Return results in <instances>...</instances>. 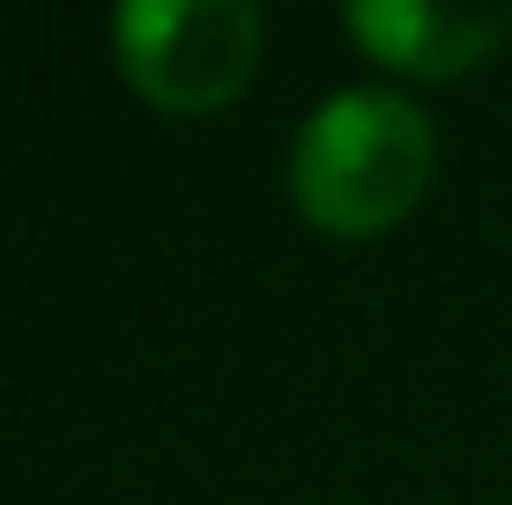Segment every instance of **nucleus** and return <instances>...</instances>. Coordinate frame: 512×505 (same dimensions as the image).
<instances>
[{
	"label": "nucleus",
	"mask_w": 512,
	"mask_h": 505,
	"mask_svg": "<svg viewBox=\"0 0 512 505\" xmlns=\"http://www.w3.org/2000/svg\"><path fill=\"white\" fill-rule=\"evenodd\" d=\"M438 164V127L416 97L364 82L312 104L290 149L297 216L327 238H379L423 201Z\"/></svg>",
	"instance_id": "1"
},
{
	"label": "nucleus",
	"mask_w": 512,
	"mask_h": 505,
	"mask_svg": "<svg viewBox=\"0 0 512 505\" xmlns=\"http://www.w3.org/2000/svg\"><path fill=\"white\" fill-rule=\"evenodd\" d=\"M260 45L268 23L253 0H127L112 15V60L127 90L171 119H201L245 97Z\"/></svg>",
	"instance_id": "2"
},
{
	"label": "nucleus",
	"mask_w": 512,
	"mask_h": 505,
	"mask_svg": "<svg viewBox=\"0 0 512 505\" xmlns=\"http://www.w3.org/2000/svg\"><path fill=\"white\" fill-rule=\"evenodd\" d=\"M342 23L379 67L416 82L475 75L512 38V8H475V0H357Z\"/></svg>",
	"instance_id": "3"
}]
</instances>
